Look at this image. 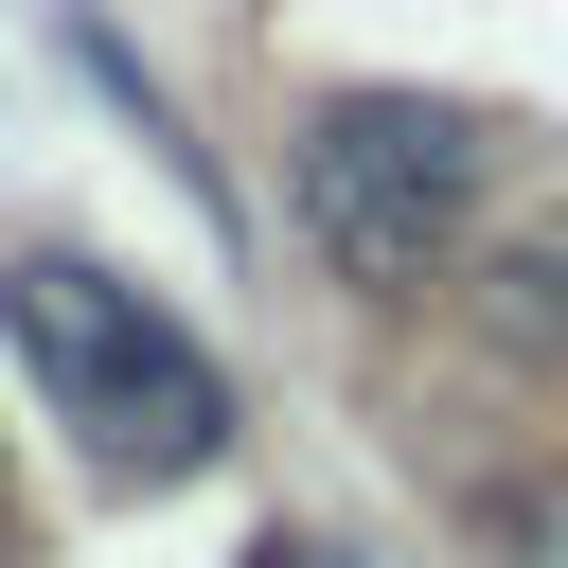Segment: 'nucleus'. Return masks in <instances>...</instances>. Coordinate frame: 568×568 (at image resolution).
I'll use <instances>...</instances> for the list:
<instances>
[{
  "instance_id": "f257e3e1",
  "label": "nucleus",
  "mask_w": 568,
  "mask_h": 568,
  "mask_svg": "<svg viewBox=\"0 0 568 568\" xmlns=\"http://www.w3.org/2000/svg\"><path fill=\"white\" fill-rule=\"evenodd\" d=\"M0 337H18V373L71 408V444L106 479H195L231 444V373L160 320V284H124L89 248H18L0 266Z\"/></svg>"
},
{
  "instance_id": "f03ea898",
  "label": "nucleus",
  "mask_w": 568,
  "mask_h": 568,
  "mask_svg": "<svg viewBox=\"0 0 568 568\" xmlns=\"http://www.w3.org/2000/svg\"><path fill=\"white\" fill-rule=\"evenodd\" d=\"M284 178H302L320 266H355V284H426V266L479 231V195H497V124L444 106V89H320L302 142H284Z\"/></svg>"
},
{
  "instance_id": "7ed1b4c3",
  "label": "nucleus",
  "mask_w": 568,
  "mask_h": 568,
  "mask_svg": "<svg viewBox=\"0 0 568 568\" xmlns=\"http://www.w3.org/2000/svg\"><path fill=\"white\" fill-rule=\"evenodd\" d=\"M479 302H497L515 337H568V213H550V231H532V248H515V266H497Z\"/></svg>"
},
{
  "instance_id": "20e7f679",
  "label": "nucleus",
  "mask_w": 568,
  "mask_h": 568,
  "mask_svg": "<svg viewBox=\"0 0 568 568\" xmlns=\"http://www.w3.org/2000/svg\"><path fill=\"white\" fill-rule=\"evenodd\" d=\"M231 568H320V550H302V532H266V550H231Z\"/></svg>"
}]
</instances>
